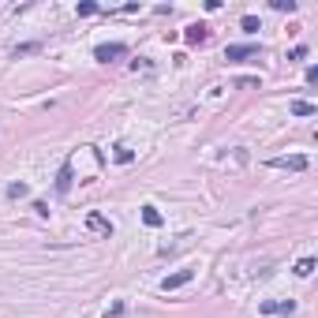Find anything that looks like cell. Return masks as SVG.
Here are the masks:
<instances>
[{
    "instance_id": "6da1fadb",
    "label": "cell",
    "mask_w": 318,
    "mask_h": 318,
    "mask_svg": "<svg viewBox=\"0 0 318 318\" xmlns=\"http://www.w3.org/2000/svg\"><path fill=\"white\" fill-rule=\"evenodd\" d=\"M124 53H127V45L109 42V45H98V49H94V60H101V64H112V60H120Z\"/></svg>"
},
{
    "instance_id": "7a4b0ae2",
    "label": "cell",
    "mask_w": 318,
    "mask_h": 318,
    "mask_svg": "<svg viewBox=\"0 0 318 318\" xmlns=\"http://www.w3.org/2000/svg\"><path fill=\"white\" fill-rule=\"evenodd\" d=\"M259 311L262 315H292L296 300H266V303H259Z\"/></svg>"
},
{
    "instance_id": "3957f363",
    "label": "cell",
    "mask_w": 318,
    "mask_h": 318,
    "mask_svg": "<svg viewBox=\"0 0 318 318\" xmlns=\"http://www.w3.org/2000/svg\"><path fill=\"white\" fill-rule=\"evenodd\" d=\"M269 165H273V168H292V172H303V168H307V158H303V154H288V158H269Z\"/></svg>"
},
{
    "instance_id": "277c9868",
    "label": "cell",
    "mask_w": 318,
    "mask_h": 318,
    "mask_svg": "<svg viewBox=\"0 0 318 318\" xmlns=\"http://www.w3.org/2000/svg\"><path fill=\"white\" fill-rule=\"evenodd\" d=\"M191 269H180V273H172V277H165V281H161V292H176V288H184L187 281H191Z\"/></svg>"
},
{
    "instance_id": "5b68a950",
    "label": "cell",
    "mask_w": 318,
    "mask_h": 318,
    "mask_svg": "<svg viewBox=\"0 0 318 318\" xmlns=\"http://www.w3.org/2000/svg\"><path fill=\"white\" fill-rule=\"evenodd\" d=\"M247 56H259V45H228L225 49V60H247Z\"/></svg>"
},
{
    "instance_id": "8992f818",
    "label": "cell",
    "mask_w": 318,
    "mask_h": 318,
    "mask_svg": "<svg viewBox=\"0 0 318 318\" xmlns=\"http://www.w3.org/2000/svg\"><path fill=\"white\" fill-rule=\"evenodd\" d=\"M56 191H60V195L71 191V161H67V165H60V172H56Z\"/></svg>"
},
{
    "instance_id": "52a82bcc",
    "label": "cell",
    "mask_w": 318,
    "mask_h": 318,
    "mask_svg": "<svg viewBox=\"0 0 318 318\" xmlns=\"http://www.w3.org/2000/svg\"><path fill=\"white\" fill-rule=\"evenodd\" d=\"M206 38H210V34H206V26H202V23L187 26V42H191V45H202V42H206Z\"/></svg>"
},
{
    "instance_id": "ba28073f",
    "label": "cell",
    "mask_w": 318,
    "mask_h": 318,
    "mask_svg": "<svg viewBox=\"0 0 318 318\" xmlns=\"http://www.w3.org/2000/svg\"><path fill=\"white\" fill-rule=\"evenodd\" d=\"M90 228L94 232H105V236H112V225L105 217H101V213H90Z\"/></svg>"
},
{
    "instance_id": "9c48e42d",
    "label": "cell",
    "mask_w": 318,
    "mask_h": 318,
    "mask_svg": "<svg viewBox=\"0 0 318 318\" xmlns=\"http://www.w3.org/2000/svg\"><path fill=\"white\" fill-rule=\"evenodd\" d=\"M143 221H146L150 228H158V225H161V213H158V206H143Z\"/></svg>"
},
{
    "instance_id": "30bf717a",
    "label": "cell",
    "mask_w": 318,
    "mask_h": 318,
    "mask_svg": "<svg viewBox=\"0 0 318 318\" xmlns=\"http://www.w3.org/2000/svg\"><path fill=\"white\" fill-rule=\"evenodd\" d=\"M38 49H42V45H38V42H26V45H15V49H11V56H30V53H38Z\"/></svg>"
},
{
    "instance_id": "8fae6325",
    "label": "cell",
    "mask_w": 318,
    "mask_h": 318,
    "mask_svg": "<svg viewBox=\"0 0 318 318\" xmlns=\"http://www.w3.org/2000/svg\"><path fill=\"white\" fill-rule=\"evenodd\" d=\"M292 112L296 116H315V105L311 101H292Z\"/></svg>"
},
{
    "instance_id": "7c38bea8",
    "label": "cell",
    "mask_w": 318,
    "mask_h": 318,
    "mask_svg": "<svg viewBox=\"0 0 318 318\" xmlns=\"http://www.w3.org/2000/svg\"><path fill=\"white\" fill-rule=\"evenodd\" d=\"M296 273H300V277H311V273H315V259H300V262H296Z\"/></svg>"
},
{
    "instance_id": "4fadbf2b",
    "label": "cell",
    "mask_w": 318,
    "mask_h": 318,
    "mask_svg": "<svg viewBox=\"0 0 318 318\" xmlns=\"http://www.w3.org/2000/svg\"><path fill=\"white\" fill-rule=\"evenodd\" d=\"M26 195H30L26 184H8V199H26Z\"/></svg>"
},
{
    "instance_id": "5bb4252c",
    "label": "cell",
    "mask_w": 318,
    "mask_h": 318,
    "mask_svg": "<svg viewBox=\"0 0 318 318\" xmlns=\"http://www.w3.org/2000/svg\"><path fill=\"white\" fill-rule=\"evenodd\" d=\"M240 26H243V34H255V30H259V19H255V15H243Z\"/></svg>"
},
{
    "instance_id": "9a60e30c",
    "label": "cell",
    "mask_w": 318,
    "mask_h": 318,
    "mask_svg": "<svg viewBox=\"0 0 318 318\" xmlns=\"http://www.w3.org/2000/svg\"><path fill=\"white\" fill-rule=\"evenodd\" d=\"M131 158H135V154L127 150V146H116V161H120V165H127V161H131Z\"/></svg>"
},
{
    "instance_id": "2e32d148",
    "label": "cell",
    "mask_w": 318,
    "mask_h": 318,
    "mask_svg": "<svg viewBox=\"0 0 318 318\" xmlns=\"http://www.w3.org/2000/svg\"><path fill=\"white\" fill-rule=\"evenodd\" d=\"M277 11H296V0H273Z\"/></svg>"
},
{
    "instance_id": "e0dca14e",
    "label": "cell",
    "mask_w": 318,
    "mask_h": 318,
    "mask_svg": "<svg viewBox=\"0 0 318 318\" xmlns=\"http://www.w3.org/2000/svg\"><path fill=\"white\" fill-rule=\"evenodd\" d=\"M94 11H98V4H94V0H83V4H79V15H94Z\"/></svg>"
},
{
    "instance_id": "ac0fdd59",
    "label": "cell",
    "mask_w": 318,
    "mask_h": 318,
    "mask_svg": "<svg viewBox=\"0 0 318 318\" xmlns=\"http://www.w3.org/2000/svg\"><path fill=\"white\" fill-rule=\"evenodd\" d=\"M303 56H307V45H296V49L288 53V60H303Z\"/></svg>"
}]
</instances>
